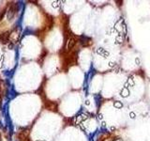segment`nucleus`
<instances>
[{
  "mask_svg": "<svg viewBox=\"0 0 150 141\" xmlns=\"http://www.w3.org/2000/svg\"><path fill=\"white\" fill-rule=\"evenodd\" d=\"M18 11V5L16 3H12L11 5L10 6V8L8 9L7 11V18L9 21H11L14 18V16L16 15Z\"/></svg>",
  "mask_w": 150,
  "mask_h": 141,
  "instance_id": "1",
  "label": "nucleus"
},
{
  "mask_svg": "<svg viewBox=\"0 0 150 141\" xmlns=\"http://www.w3.org/2000/svg\"><path fill=\"white\" fill-rule=\"evenodd\" d=\"M9 33H3L2 35H0V41L3 42V43H6L8 42V39H9Z\"/></svg>",
  "mask_w": 150,
  "mask_h": 141,
  "instance_id": "2",
  "label": "nucleus"
}]
</instances>
